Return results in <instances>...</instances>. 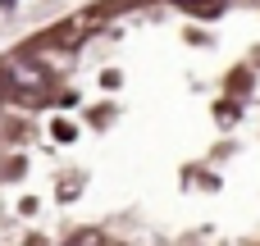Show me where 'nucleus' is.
<instances>
[{
    "mask_svg": "<svg viewBox=\"0 0 260 246\" xmlns=\"http://www.w3.org/2000/svg\"><path fill=\"white\" fill-rule=\"evenodd\" d=\"M69 246H101V237H96V233H87V237H73Z\"/></svg>",
    "mask_w": 260,
    "mask_h": 246,
    "instance_id": "obj_2",
    "label": "nucleus"
},
{
    "mask_svg": "<svg viewBox=\"0 0 260 246\" xmlns=\"http://www.w3.org/2000/svg\"><path fill=\"white\" fill-rule=\"evenodd\" d=\"M183 5H206V0H183Z\"/></svg>",
    "mask_w": 260,
    "mask_h": 246,
    "instance_id": "obj_3",
    "label": "nucleus"
},
{
    "mask_svg": "<svg viewBox=\"0 0 260 246\" xmlns=\"http://www.w3.org/2000/svg\"><path fill=\"white\" fill-rule=\"evenodd\" d=\"M0 5H14V0H0Z\"/></svg>",
    "mask_w": 260,
    "mask_h": 246,
    "instance_id": "obj_4",
    "label": "nucleus"
},
{
    "mask_svg": "<svg viewBox=\"0 0 260 246\" xmlns=\"http://www.w3.org/2000/svg\"><path fill=\"white\" fill-rule=\"evenodd\" d=\"M9 78H14V82H18L23 91H41V87H46L41 68H32L27 59H14V64H9Z\"/></svg>",
    "mask_w": 260,
    "mask_h": 246,
    "instance_id": "obj_1",
    "label": "nucleus"
}]
</instances>
